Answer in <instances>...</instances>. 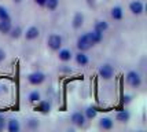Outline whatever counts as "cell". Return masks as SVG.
Returning a JSON list of instances; mask_svg holds the SVG:
<instances>
[{
  "mask_svg": "<svg viewBox=\"0 0 147 132\" xmlns=\"http://www.w3.org/2000/svg\"><path fill=\"white\" fill-rule=\"evenodd\" d=\"M111 18L121 19L122 18V8L121 7H113L111 8Z\"/></svg>",
  "mask_w": 147,
  "mask_h": 132,
  "instance_id": "obj_15",
  "label": "cell"
},
{
  "mask_svg": "<svg viewBox=\"0 0 147 132\" xmlns=\"http://www.w3.org/2000/svg\"><path fill=\"white\" fill-rule=\"evenodd\" d=\"M58 3H59V0H45V4L48 10H55L58 7Z\"/></svg>",
  "mask_w": 147,
  "mask_h": 132,
  "instance_id": "obj_19",
  "label": "cell"
},
{
  "mask_svg": "<svg viewBox=\"0 0 147 132\" xmlns=\"http://www.w3.org/2000/svg\"><path fill=\"white\" fill-rule=\"evenodd\" d=\"M127 80L132 87H139L142 84V77L138 72H129L128 76H127Z\"/></svg>",
  "mask_w": 147,
  "mask_h": 132,
  "instance_id": "obj_3",
  "label": "cell"
},
{
  "mask_svg": "<svg viewBox=\"0 0 147 132\" xmlns=\"http://www.w3.org/2000/svg\"><path fill=\"white\" fill-rule=\"evenodd\" d=\"M40 99V94H38L37 91H33L32 94L29 95V101L30 102H37Z\"/></svg>",
  "mask_w": 147,
  "mask_h": 132,
  "instance_id": "obj_22",
  "label": "cell"
},
{
  "mask_svg": "<svg viewBox=\"0 0 147 132\" xmlns=\"http://www.w3.org/2000/svg\"><path fill=\"white\" fill-rule=\"evenodd\" d=\"M117 120L118 121H121V123H127L129 120V113L127 110H124V112H120V113L117 114Z\"/></svg>",
  "mask_w": 147,
  "mask_h": 132,
  "instance_id": "obj_18",
  "label": "cell"
},
{
  "mask_svg": "<svg viewBox=\"0 0 147 132\" xmlns=\"http://www.w3.org/2000/svg\"><path fill=\"white\" fill-rule=\"evenodd\" d=\"M44 80H45V76L43 74V73H40V72H36V73L29 74V83L33 84V85H38V84H41Z\"/></svg>",
  "mask_w": 147,
  "mask_h": 132,
  "instance_id": "obj_4",
  "label": "cell"
},
{
  "mask_svg": "<svg viewBox=\"0 0 147 132\" xmlns=\"http://www.w3.org/2000/svg\"><path fill=\"white\" fill-rule=\"evenodd\" d=\"M88 36H90L91 41H92L94 44L102 41V33H100V32H98L96 29H94L92 32H90V33H88Z\"/></svg>",
  "mask_w": 147,
  "mask_h": 132,
  "instance_id": "obj_10",
  "label": "cell"
},
{
  "mask_svg": "<svg viewBox=\"0 0 147 132\" xmlns=\"http://www.w3.org/2000/svg\"><path fill=\"white\" fill-rule=\"evenodd\" d=\"M14 1H17V3H19V1H22V0H14Z\"/></svg>",
  "mask_w": 147,
  "mask_h": 132,
  "instance_id": "obj_28",
  "label": "cell"
},
{
  "mask_svg": "<svg viewBox=\"0 0 147 132\" xmlns=\"http://www.w3.org/2000/svg\"><path fill=\"white\" fill-rule=\"evenodd\" d=\"M70 58H71V52L69 50H62V51H59V59H62V61H70Z\"/></svg>",
  "mask_w": 147,
  "mask_h": 132,
  "instance_id": "obj_17",
  "label": "cell"
},
{
  "mask_svg": "<svg viewBox=\"0 0 147 132\" xmlns=\"http://www.w3.org/2000/svg\"><path fill=\"white\" fill-rule=\"evenodd\" d=\"M76 61L78 65H81V66H84V65H87L88 63V57L84 54V52H78L76 55Z\"/></svg>",
  "mask_w": 147,
  "mask_h": 132,
  "instance_id": "obj_12",
  "label": "cell"
},
{
  "mask_svg": "<svg viewBox=\"0 0 147 132\" xmlns=\"http://www.w3.org/2000/svg\"><path fill=\"white\" fill-rule=\"evenodd\" d=\"M61 45H62V37L59 35H51L48 37V47L51 50H55V51L59 50Z\"/></svg>",
  "mask_w": 147,
  "mask_h": 132,
  "instance_id": "obj_2",
  "label": "cell"
},
{
  "mask_svg": "<svg viewBox=\"0 0 147 132\" xmlns=\"http://www.w3.org/2000/svg\"><path fill=\"white\" fill-rule=\"evenodd\" d=\"M92 45H94V43L91 41L88 33H87V35H83V36H80L78 40H77V48H78L80 51L88 50V48H91Z\"/></svg>",
  "mask_w": 147,
  "mask_h": 132,
  "instance_id": "obj_1",
  "label": "cell"
},
{
  "mask_svg": "<svg viewBox=\"0 0 147 132\" xmlns=\"http://www.w3.org/2000/svg\"><path fill=\"white\" fill-rule=\"evenodd\" d=\"M11 36H13L14 39H17V37H19V36H21V28H11Z\"/></svg>",
  "mask_w": 147,
  "mask_h": 132,
  "instance_id": "obj_23",
  "label": "cell"
},
{
  "mask_svg": "<svg viewBox=\"0 0 147 132\" xmlns=\"http://www.w3.org/2000/svg\"><path fill=\"white\" fill-rule=\"evenodd\" d=\"M107 28H109V25H107L106 21H98L95 24V29L98 32H100V33H103L105 30H107Z\"/></svg>",
  "mask_w": 147,
  "mask_h": 132,
  "instance_id": "obj_14",
  "label": "cell"
},
{
  "mask_svg": "<svg viewBox=\"0 0 147 132\" xmlns=\"http://www.w3.org/2000/svg\"><path fill=\"white\" fill-rule=\"evenodd\" d=\"M129 10L132 11V14L139 15V14L143 13V3L139 1V0H135V1H132V3L129 4Z\"/></svg>",
  "mask_w": 147,
  "mask_h": 132,
  "instance_id": "obj_6",
  "label": "cell"
},
{
  "mask_svg": "<svg viewBox=\"0 0 147 132\" xmlns=\"http://www.w3.org/2000/svg\"><path fill=\"white\" fill-rule=\"evenodd\" d=\"M84 22V17L83 14L77 13L76 15H74V18H73V28H76V29H78V28H81V25H83Z\"/></svg>",
  "mask_w": 147,
  "mask_h": 132,
  "instance_id": "obj_11",
  "label": "cell"
},
{
  "mask_svg": "<svg viewBox=\"0 0 147 132\" xmlns=\"http://www.w3.org/2000/svg\"><path fill=\"white\" fill-rule=\"evenodd\" d=\"M3 128H4V118L0 116V131H1Z\"/></svg>",
  "mask_w": 147,
  "mask_h": 132,
  "instance_id": "obj_25",
  "label": "cell"
},
{
  "mask_svg": "<svg viewBox=\"0 0 147 132\" xmlns=\"http://www.w3.org/2000/svg\"><path fill=\"white\" fill-rule=\"evenodd\" d=\"M99 125H100V128H103V129H110L111 127H113V120L111 118H102L100 120V123H99Z\"/></svg>",
  "mask_w": 147,
  "mask_h": 132,
  "instance_id": "obj_13",
  "label": "cell"
},
{
  "mask_svg": "<svg viewBox=\"0 0 147 132\" xmlns=\"http://www.w3.org/2000/svg\"><path fill=\"white\" fill-rule=\"evenodd\" d=\"M99 74H100V77L107 80V79H110L113 76V68L110 65H102L99 68Z\"/></svg>",
  "mask_w": 147,
  "mask_h": 132,
  "instance_id": "obj_5",
  "label": "cell"
},
{
  "mask_svg": "<svg viewBox=\"0 0 147 132\" xmlns=\"http://www.w3.org/2000/svg\"><path fill=\"white\" fill-rule=\"evenodd\" d=\"M38 33H40V32H38L37 28H36V26H32V28H29V29L26 30L25 36L28 40H33V39H37Z\"/></svg>",
  "mask_w": 147,
  "mask_h": 132,
  "instance_id": "obj_9",
  "label": "cell"
},
{
  "mask_svg": "<svg viewBox=\"0 0 147 132\" xmlns=\"http://www.w3.org/2000/svg\"><path fill=\"white\" fill-rule=\"evenodd\" d=\"M95 116H96L95 109H94V107H88V109H87V117H88V118H94Z\"/></svg>",
  "mask_w": 147,
  "mask_h": 132,
  "instance_id": "obj_24",
  "label": "cell"
},
{
  "mask_svg": "<svg viewBox=\"0 0 147 132\" xmlns=\"http://www.w3.org/2000/svg\"><path fill=\"white\" fill-rule=\"evenodd\" d=\"M4 57H6V54H4V51L3 50H0V62L4 59Z\"/></svg>",
  "mask_w": 147,
  "mask_h": 132,
  "instance_id": "obj_26",
  "label": "cell"
},
{
  "mask_svg": "<svg viewBox=\"0 0 147 132\" xmlns=\"http://www.w3.org/2000/svg\"><path fill=\"white\" fill-rule=\"evenodd\" d=\"M71 121H73V124L81 127V125H84V123H85V117H84V114H81V113H74L71 116Z\"/></svg>",
  "mask_w": 147,
  "mask_h": 132,
  "instance_id": "obj_8",
  "label": "cell"
},
{
  "mask_svg": "<svg viewBox=\"0 0 147 132\" xmlns=\"http://www.w3.org/2000/svg\"><path fill=\"white\" fill-rule=\"evenodd\" d=\"M0 19H10L8 11H7L4 7H1V6H0Z\"/></svg>",
  "mask_w": 147,
  "mask_h": 132,
  "instance_id": "obj_21",
  "label": "cell"
},
{
  "mask_svg": "<svg viewBox=\"0 0 147 132\" xmlns=\"http://www.w3.org/2000/svg\"><path fill=\"white\" fill-rule=\"evenodd\" d=\"M10 30H11V21L0 19V33H8Z\"/></svg>",
  "mask_w": 147,
  "mask_h": 132,
  "instance_id": "obj_7",
  "label": "cell"
},
{
  "mask_svg": "<svg viewBox=\"0 0 147 132\" xmlns=\"http://www.w3.org/2000/svg\"><path fill=\"white\" fill-rule=\"evenodd\" d=\"M19 123L17 120H10L8 121V131L10 132H18L19 131Z\"/></svg>",
  "mask_w": 147,
  "mask_h": 132,
  "instance_id": "obj_16",
  "label": "cell"
},
{
  "mask_svg": "<svg viewBox=\"0 0 147 132\" xmlns=\"http://www.w3.org/2000/svg\"><path fill=\"white\" fill-rule=\"evenodd\" d=\"M34 1L37 3L38 6H44V4H45V0H34Z\"/></svg>",
  "mask_w": 147,
  "mask_h": 132,
  "instance_id": "obj_27",
  "label": "cell"
},
{
  "mask_svg": "<svg viewBox=\"0 0 147 132\" xmlns=\"http://www.w3.org/2000/svg\"><path fill=\"white\" fill-rule=\"evenodd\" d=\"M38 110L43 112V113L50 112V103H48V102H41V103L38 105Z\"/></svg>",
  "mask_w": 147,
  "mask_h": 132,
  "instance_id": "obj_20",
  "label": "cell"
}]
</instances>
